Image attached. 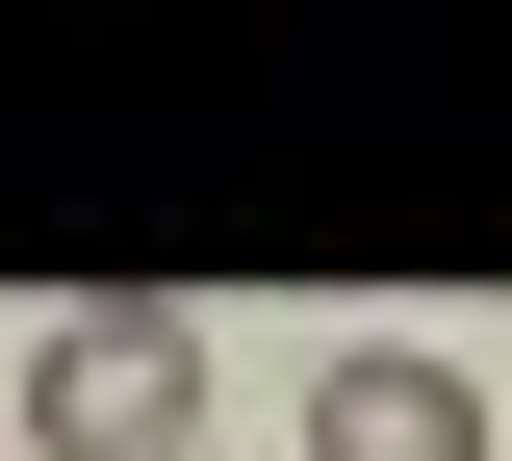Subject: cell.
<instances>
[{"label": "cell", "mask_w": 512, "mask_h": 461, "mask_svg": "<svg viewBox=\"0 0 512 461\" xmlns=\"http://www.w3.org/2000/svg\"><path fill=\"white\" fill-rule=\"evenodd\" d=\"M26 436H52V461H205V308L103 282V308L26 359Z\"/></svg>", "instance_id": "1"}, {"label": "cell", "mask_w": 512, "mask_h": 461, "mask_svg": "<svg viewBox=\"0 0 512 461\" xmlns=\"http://www.w3.org/2000/svg\"><path fill=\"white\" fill-rule=\"evenodd\" d=\"M308 461H487V385H461V359H384V333H359V359L308 385Z\"/></svg>", "instance_id": "2"}]
</instances>
